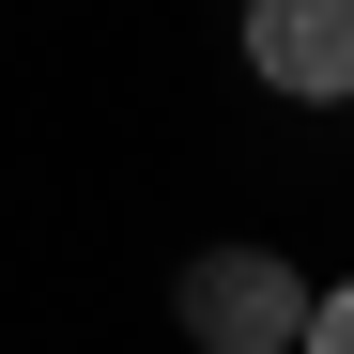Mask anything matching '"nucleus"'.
<instances>
[{"mask_svg":"<svg viewBox=\"0 0 354 354\" xmlns=\"http://www.w3.org/2000/svg\"><path fill=\"white\" fill-rule=\"evenodd\" d=\"M247 77L292 108H354V0H247Z\"/></svg>","mask_w":354,"mask_h":354,"instance_id":"obj_2","label":"nucleus"},{"mask_svg":"<svg viewBox=\"0 0 354 354\" xmlns=\"http://www.w3.org/2000/svg\"><path fill=\"white\" fill-rule=\"evenodd\" d=\"M292 324H308V277L277 247H201L185 262V339L201 354H292Z\"/></svg>","mask_w":354,"mask_h":354,"instance_id":"obj_1","label":"nucleus"},{"mask_svg":"<svg viewBox=\"0 0 354 354\" xmlns=\"http://www.w3.org/2000/svg\"><path fill=\"white\" fill-rule=\"evenodd\" d=\"M292 354H354V277H339V292H308V324H292Z\"/></svg>","mask_w":354,"mask_h":354,"instance_id":"obj_3","label":"nucleus"}]
</instances>
